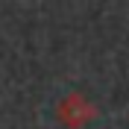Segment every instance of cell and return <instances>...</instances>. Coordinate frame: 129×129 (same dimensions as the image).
Wrapping results in <instances>:
<instances>
[{
    "instance_id": "1",
    "label": "cell",
    "mask_w": 129,
    "mask_h": 129,
    "mask_svg": "<svg viewBox=\"0 0 129 129\" xmlns=\"http://www.w3.org/2000/svg\"><path fill=\"white\" fill-rule=\"evenodd\" d=\"M56 117L64 129H82L97 117V106L82 91H71L56 103Z\"/></svg>"
}]
</instances>
